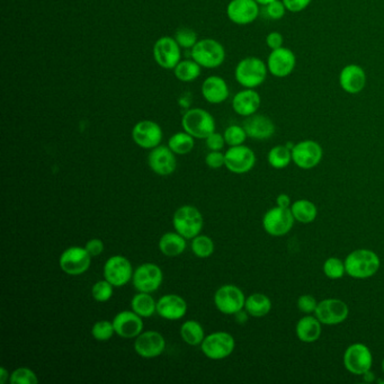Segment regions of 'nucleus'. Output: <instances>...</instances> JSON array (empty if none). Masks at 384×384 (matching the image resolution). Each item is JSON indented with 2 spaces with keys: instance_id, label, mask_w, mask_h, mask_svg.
<instances>
[{
  "instance_id": "54",
  "label": "nucleus",
  "mask_w": 384,
  "mask_h": 384,
  "mask_svg": "<svg viewBox=\"0 0 384 384\" xmlns=\"http://www.w3.org/2000/svg\"><path fill=\"white\" fill-rule=\"evenodd\" d=\"M256 1L260 3V6H266V5H269V3H272L275 0H256Z\"/></svg>"
},
{
  "instance_id": "33",
  "label": "nucleus",
  "mask_w": 384,
  "mask_h": 384,
  "mask_svg": "<svg viewBox=\"0 0 384 384\" xmlns=\"http://www.w3.org/2000/svg\"><path fill=\"white\" fill-rule=\"evenodd\" d=\"M291 212L293 214L294 220L301 222V223H311L315 221L318 214L317 206L308 200L295 201L291 205Z\"/></svg>"
},
{
  "instance_id": "8",
  "label": "nucleus",
  "mask_w": 384,
  "mask_h": 384,
  "mask_svg": "<svg viewBox=\"0 0 384 384\" xmlns=\"http://www.w3.org/2000/svg\"><path fill=\"white\" fill-rule=\"evenodd\" d=\"M246 297L240 289L236 285H222L214 294V304L220 313L234 316L244 309Z\"/></svg>"
},
{
  "instance_id": "31",
  "label": "nucleus",
  "mask_w": 384,
  "mask_h": 384,
  "mask_svg": "<svg viewBox=\"0 0 384 384\" xmlns=\"http://www.w3.org/2000/svg\"><path fill=\"white\" fill-rule=\"evenodd\" d=\"M131 309L142 318H150L157 313V302L150 293L139 292L132 297Z\"/></svg>"
},
{
  "instance_id": "20",
  "label": "nucleus",
  "mask_w": 384,
  "mask_h": 384,
  "mask_svg": "<svg viewBox=\"0 0 384 384\" xmlns=\"http://www.w3.org/2000/svg\"><path fill=\"white\" fill-rule=\"evenodd\" d=\"M166 350L163 335L155 330L142 331L135 341V353L142 359H151L160 357Z\"/></svg>"
},
{
  "instance_id": "52",
  "label": "nucleus",
  "mask_w": 384,
  "mask_h": 384,
  "mask_svg": "<svg viewBox=\"0 0 384 384\" xmlns=\"http://www.w3.org/2000/svg\"><path fill=\"white\" fill-rule=\"evenodd\" d=\"M10 372L7 371L6 368H1L0 369V384L6 383L10 380Z\"/></svg>"
},
{
  "instance_id": "5",
  "label": "nucleus",
  "mask_w": 384,
  "mask_h": 384,
  "mask_svg": "<svg viewBox=\"0 0 384 384\" xmlns=\"http://www.w3.org/2000/svg\"><path fill=\"white\" fill-rule=\"evenodd\" d=\"M204 220L200 210L195 206L183 205L172 216V225L186 239H193L202 231Z\"/></svg>"
},
{
  "instance_id": "2",
  "label": "nucleus",
  "mask_w": 384,
  "mask_h": 384,
  "mask_svg": "<svg viewBox=\"0 0 384 384\" xmlns=\"http://www.w3.org/2000/svg\"><path fill=\"white\" fill-rule=\"evenodd\" d=\"M345 269L350 278H369L380 269V258L370 249L354 250L345 260Z\"/></svg>"
},
{
  "instance_id": "41",
  "label": "nucleus",
  "mask_w": 384,
  "mask_h": 384,
  "mask_svg": "<svg viewBox=\"0 0 384 384\" xmlns=\"http://www.w3.org/2000/svg\"><path fill=\"white\" fill-rule=\"evenodd\" d=\"M10 382L12 384H38V375L28 368H19L10 374Z\"/></svg>"
},
{
  "instance_id": "27",
  "label": "nucleus",
  "mask_w": 384,
  "mask_h": 384,
  "mask_svg": "<svg viewBox=\"0 0 384 384\" xmlns=\"http://www.w3.org/2000/svg\"><path fill=\"white\" fill-rule=\"evenodd\" d=\"M242 126L247 132L248 137H251L255 140L271 139L276 131L274 122L269 119V116L257 114V113L246 117Z\"/></svg>"
},
{
  "instance_id": "45",
  "label": "nucleus",
  "mask_w": 384,
  "mask_h": 384,
  "mask_svg": "<svg viewBox=\"0 0 384 384\" xmlns=\"http://www.w3.org/2000/svg\"><path fill=\"white\" fill-rule=\"evenodd\" d=\"M318 303L316 299L313 297V295H309V294H306V295H301L297 300V308L303 313H306V315H310V313H315L318 306Z\"/></svg>"
},
{
  "instance_id": "44",
  "label": "nucleus",
  "mask_w": 384,
  "mask_h": 384,
  "mask_svg": "<svg viewBox=\"0 0 384 384\" xmlns=\"http://www.w3.org/2000/svg\"><path fill=\"white\" fill-rule=\"evenodd\" d=\"M264 7H265L266 15L269 16V19H273V21H280L284 17L285 14L288 12L284 3L282 0H275V1H272V3H269V5Z\"/></svg>"
},
{
  "instance_id": "29",
  "label": "nucleus",
  "mask_w": 384,
  "mask_h": 384,
  "mask_svg": "<svg viewBox=\"0 0 384 384\" xmlns=\"http://www.w3.org/2000/svg\"><path fill=\"white\" fill-rule=\"evenodd\" d=\"M186 238L183 237L179 232H167L160 238V251L167 257H177L184 253L186 249Z\"/></svg>"
},
{
  "instance_id": "15",
  "label": "nucleus",
  "mask_w": 384,
  "mask_h": 384,
  "mask_svg": "<svg viewBox=\"0 0 384 384\" xmlns=\"http://www.w3.org/2000/svg\"><path fill=\"white\" fill-rule=\"evenodd\" d=\"M260 3L256 0H230L227 5V17L236 25L253 24L260 16Z\"/></svg>"
},
{
  "instance_id": "42",
  "label": "nucleus",
  "mask_w": 384,
  "mask_h": 384,
  "mask_svg": "<svg viewBox=\"0 0 384 384\" xmlns=\"http://www.w3.org/2000/svg\"><path fill=\"white\" fill-rule=\"evenodd\" d=\"M324 273L330 280L341 278L343 274L346 273L345 262L338 260L336 257H331V258L326 260L325 264H324Z\"/></svg>"
},
{
  "instance_id": "1",
  "label": "nucleus",
  "mask_w": 384,
  "mask_h": 384,
  "mask_svg": "<svg viewBox=\"0 0 384 384\" xmlns=\"http://www.w3.org/2000/svg\"><path fill=\"white\" fill-rule=\"evenodd\" d=\"M269 68L264 60L257 56H246L234 68V79L241 87L256 89L266 82Z\"/></svg>"
},
{
  "instance_id": "40",
  "label": "nucleus",
  "mask_w": 384,
  "mask_h": 384,
  "mask_svg": "<svg viewBox=\"0 0 384 384\" xmlns=\"http://www.w3.org/2000/svg\"><path fill=\"white\" fill-rule=\"evenodd\" d=\"M114 334H115V329L113 326V321L110 322L107 320H100V321L95 322L93 328H91L93 337L98 341H110Z\"/></svg>"
},
{
  "instance_id": "43",
  "label": "nucleus",
  "mask_w": 384,
  "mask_h": 384,
  "mask_svg": "<svg viewBox=\"0 0 384 384\" xmlns=\"http://www.w3.org/2000/svg\"><path fill=\"white\" fill-rule=\"evenodd\" d=\"M174 38L181 49H192L199 41L196 32L190 27L179 28Z\"/></svg>"
},
{
  "instance_id": "25",
  "label": "nucleus",
  "mask_w": 384,
  "mask_h": 384,
  "mask_svg": "<svg viewBox=\"0 0 384 384\" xmlns=\"http://www.w3.org/2000/svg\"><path fill=\"white\" fill-rule=\"evenodd\" d=\"M201 93L207 103L219 105L228 100L230 96V88L225 79L220 76H210L202 84Z\"/></svg>"
},
{
  "instance_id": "53",
  "label": "nucleus",
  "mask_w": 384,
  "mask_h": 384,
  "mask_svg": "<svg viewBox=\"0 0 384 384\" xmlns=\"http://www.w3.org/2000/svg\"><path fill=\"white\" fill-rule=\"evenodd\" d=\"M247 315H248L247 311L245 313V311L240 310L239 313H236V315H234V318H236V320H237V321L239 322V324H245V322L247 321V318H248Z\"/></svg>"
},
{
  "instance_id": "38",
  "label": "nucleus",
  "mask_w": 384,
  "mask_h": 384,
  "mask_svg": "<svg viewBox=\"0 0 384 384\" xmlns=\"http://www.w3.org/2000/svg\"><path fill=\"white\" fill-rule=\"evenodd\" d=\"M223 137H225V144L230 147H234V146L244 144L245 141L247 140L248 135L244 126L234 124L225 128Z\"/></svg>"
},
{
  "instance_id": "14",
  "label": "nucleus",
  "mask_w": 384,
  "mask_h": 384,
  "mask_svg": "<svg viewBox=\"0 0 384 384\" xmlns=\"http://www.w3.org/2000/svg\"><path fill=\"white\" fill-rule=\"evenodd\" d=\"M269 72L275 78H286L297 67V56L289 47H282L271 51L266 61Z\"/></svg>"
},
{
  "instance_id": "4",
  "label": "nucleus",
  "mask_w": 384,
  "mask_h": 384,
  "mask_svg": "<svg viewBox=\"0 0 384 384\" xmlns=\"http://www.w3.org/2000/svg\"><path fill=\"white\" fill-rule=\"evenodd\" d=\"M181 126L185 132H188L195 139H204L216 131V120L211 113L195 107L190 109L184 113L181 117Z\"/></svg>"
},
{
  "instance_id": "13",
  "label": "nucleus",
  "mask_w": 384,
  "mask_h": 384,
  "mask_svg": "<svg viewBox=\"0 0 384 384\" xmlns=\"http://www.w3.org/2000/svg\"><path fill=\"white\" fill-rule=\"evenodd\" d=\"M132 140L142 149L151 150L161 144L163 137V128L151 120L139 121L132 128Z\"/></svg>"
},
{
  "instance_id": "48",
  "label": "nucleus",
  "mask_w": 384,
  "mask_h": 384,
  "mask_svg": "<svg viewBox=\"0 0 384 384\" xmlns=\"http://www.w3.org/2000/svg\"><path fill=\"white\" fill-rule=\"evenodd\" d=\"M290 13H301L311 5L313 0H282Z\"/></svg>"
},
{
  "instance_id": "24",
  "label": "nucleus",
  "mask_w": 384,
  "mask_h": 384,
  "mask_svg": "<svg viewBox=\"0 0 384 384\" xmlns=\"http://www.w3.org/2000/svg\"><path fill=\"white\" fill-rule=\"evenodd\" d=\"M232 110L236 114L242 117L256 114L262 105V97L255 89L244 88L234 95L231 102Z\"/></svg>"
},
{
  "instance_id": "37",
  "label": "nucleus",
  "mask_w": 384,
  "mask_h": 384,
  "mask_svg": "<svg viewBox=\"0 0 384 384\" xmlns=\"http://www.w3.org/2000/svg\"><path fill=\"white\" fill-rule=\"evenodd\" d=\"M191 248L194 255L199 258H209L212 256L216 249L212 239L202 234H199L192 239Z\"/></svg>"
},
{
  "instance_id": "3",
  "label": "nucleus",
  "mask_w": 384,
  "mask_h": 384,
  "mask_svg": "<svg viewBox=\"0 0 384 384\" xmlns=\"http://www.w3.org/2000/svg\"><path fill=\"white\" fill-rule=\"evenodd\" d=\"M192 59L202 68L216 69L225 61V49L214 38H201L191 49Z\"/></svg>"
},
{
  "instance_id": "28",
  "label": "nucleus",
  "mask_w": 384,
  "mask_h": 384,
  "mask_svg": "<svg viewBox=\"0 0 384 384\" xmlns=\"http://www.w3.org/2000/svg\"><path fill=\"white\" fill-rule=\"evenodd\" d=\"M297 336L303 343H315L321 336V322L317 317H303L297 322Z\"/></svg>"
},
{
  "instance_id": "51",
  "label": "nucleus",
  "mask_w": 384,
  "mask_h": 384,
  "mask_svg": "<svg viewBox=\"0 0 384 384\" xmlns=\"http://www.w3.org/2000/svg\"><path fill=\"white\" fill-rule=\"evenodd\" d=\"M276 203L278 206H281V207H284V209H290L291 205V199L286 194H280L278 199H276Z\"/></svg>"
},
{
  "instance_id": "49",
  "label": "nucleus",
  "mask_w": 384,
  "mask_h": 384,
  "mask_svg": "<svg viewBox=\"0 0 384 384\" xmlns=\"http://www.w3.org/2000/svg\"><path fill=\"white\" fill-rule=\"evenodd\" d=\"M266 45L271 51L284 47V36L280 32H271L266 36Z\"/></svg>"
},
{
  "instance_id": "22",
  "label": "nucleus",
  "mask_w": 384,
  "mask_h": 384,
  "mask_svg": "<svg viewBox=\"0 0 384 384\" xmlns=\"http://www.w3.org/2000/svg\"><path fill=\"white\" fill-rule=\"evenodd\" d=\"M176 153L167 146H158L148 155V165L155 174L159 176L172 175L177 168Z\"/></svg>"
},
{
  "instance_id": "10",
  "label": "nucleus",
  "mask_w": 384,
  "mask_h": 384,
  "mask_svg": "<svg viewBox=\"0 0 384 384\" xmlns=\"http://www.w3.org/2000/svg\"><path fill=\"white\" fill-rule=\"evenodd\" d=\"M60 269L66 274L78 276L87 272L91 265V256L86 248L72 246L67 248L59 260Z\"/></svg>"
},
{
  "instance_id": "50",
  "label": "nucleus",
  "mask_w": 384,
  "mask_h": 384,
  "mask_svg": "<svg viewBox=\"0 0 384 384\" xmlns=\"http://www.w3.org/2000/svg\"><path fill=\"white\" fill-rule=\"evenodd\" d=\"M84 248L91 257L100 256V253L104 251V242L98 238H93L86 242Z\"/></svg>"
},
{
  "instance_id": "17",
  "label": "nucleus",
  "mask_w": 384,
  "mask_h": 384,
  "mask_svg": "<svg viewBox=\"0 0 384 384\" xmlns=\"http://www.w3.org/2000/svg\"><path fill=\"white\" fill-rule=\"evenodd\" d=\"M225 166L234 174H246L256 163V155L247 146H234L229 148L225 153Z\"/></svg>"
},
{
  "instance_id": "32",
  "label": "nucleus",
  "mask_w": 384,
  "mask_h": 384,
  "mask_svg": "<svg viewBox=\"0 0 384 384\" xmlns=\"http://www.w3.org/2000/svg\"><path fill=\"white\" fill-rule=\"evenodd\" d=\"M202 67L194 59L181 60L174 68V75L181 82H192L201 76Z\"/></svg>"
},
{
  "instance_id": "39",
  "label": "nucleus",
  "mask_w": 384,
  "mask_h": 384,
  "mask_svg": "<svg viewBox=\"0 0 384 384\" xmlns=\"http://www.w3.org/2000/svg\"><path fill=\"white\" fill-rule=\"evenodd\" d=\"M113 286L110 282L106 281L105 278L102 281H98L93 285L91 288V297L95 301L100 303L107 302L111 300L113 295Z\"/></svg>"
},
{
  "instance_id": "16",
  "label": "nucleus",
  "mask_w": 384,
  "mask_h": 384,
  "mask_svg": "<svg viewBox=\"0 0 384 384\" xmlns=\"http://www.w3.org/2000/svg\"><path fill=\"white\" fill-rule=\"evenodd\" d=\"M293 223L294 216L291 209H284L281 206L269 210L262 218L264 230L274 237H282L288 234Z\"/></svg>"
},
{
  "instance_id": "9",
  "label": "nucleus",
  "mask_w": 384,
  "mask_h": 384,
  "mask_svg": "<svg viewBox=\"0 0 384 384\" xmlns=\"http://www.w3.org/2000/svg\"><path fill=\"white\" fill-rule=\"evenodd\" d=\"M153 59L160 68L174 70L181 60V47L175 38L163 36L157 40L153 49Z\"/></svg>"
},
{
  "instance_id": "30",
  "label": "nucleus",
  "mask_w": 384,
  "mask_h": 384,
  "mask_svg": "<svg viewBox=\"0 0 384 384\" xmlns=\"http://www.w3.org/2000/svg\"><path fill=\"white\" fill-rule=\"evenodd\" d=\"M245 309L248 315L255 318H262L269 315L272 309V302L265 294L253 293L246 299Z\"/></svg>"
},
{
  "instance_id": "46",
  "label": "nucleus",
  "mask_w": 384,
  "mask_h": 384,
  "mask_svg": "<svg viewBox=\"0 0 384 384\" xmlns=\"http://www.w3.org/2000/svg\"><path fill=\"white\" fill-rule=\"evenodd\" d=\"M205 144L206 147L209 148L211 151H221L227 144H225L223 135L214 131L206 137Z\"/></svg>"
},
{
  "instance_id": "19",
  "label": "nucleus",
  "mask_w": 384,
  "mask_h": 384,
  "mask_svg": "<svg viewBox=\"0 0 384 384\" xmlns=\"http://www.w3.org/2000/svg\"><path fill=\"white\" fill-rule=\"evenodd\" d=\"M368 76L363 67L350 63L341 69L338 76V84L346 94L359 95L366 87Z\"/></svg>"
},
{
  "instance_id": "11",
  "label": "nucleus",
  "mask_w": 384,
  "mask_h": 384,
  "mask_svg": "<svg viewBox=\"0 0 384 384\" xmlns=\"http://www.w3.org/2000/svg\"><path fill=\"white\" fill-rule=\"evenodd\" d=\"M133 273L131 262L122 255L110 257L104 265V278L114 288H122L128 284L133 278Z\"/></svg>"
},
{
  "instance_id": "47",
  "label": "nucleus",
  "mask_w": 384,
  "mask_h": 384,
  "mask_svg": "<svg viewBox=\"0 0 384 384\" xmlns=\"http://www.w3.org/2000/svg\"><path fill=\"white\" fill-rule=\"evenodd\" d=\"M205 163L211 169H220L225 163V153L221 151H211L205 157Z\"/></svg>"
},
{
  "instance_id": "6",
  "label": "nucleus",
  "mask_w": 384,
  "mask_h": 384,
  "mask_svg": "<svg viewBox=\"0 0 384 384\" xmlns=\"http://www.w3.org/2000/svg\"><path fill=\"white\" fill-rule=\"evenodd\" d=\"M236 341L232 335L225 331H216L204 338L201 343L202 353L212 361H221L234 353Z\"/></svg>"
},
{
  "instance_id": "7",
  "label": "nucleus",
  "mask_w": 384,
  "mask_h": 384,
  "mask_svg": "<svg viewBox=\"0 0 384 384\" xmlns=\"http://www.w3.org/2000/svg\"><path fill=\"white\" fill-rule=\"evenodd\" d=\"M163 271L153 262H144L137 266L132 278L135 290L144 293L156 292L163 284Z\"/></svg>"
},
{
  "instance_id": "23",
  "label": "nucleus",
  "mask_w": 384,
  "mask_h": 384,
  "mask_svg": "<svg viewBox=\"0 0 384 384\" xmlns=\"http://www.w3.org/2000/svg\"><path fill=\"white\" fill-rule=\"evenodd\" d=\"M113 326L115 329V334L125 339L137 338L144 330L142 317L139 316L135 311H121L113 319Z\"/></svg>"
},
{
  "instance_id": "34",
  "label": "nucleus",
  "mask_w": 384,
  "mask_h": 384,
  "mask_svg": "<svg viewBox=\"0 0 384 384\" xmlns=\"http://www.w3.org/2000/svg\"><path fill=\"white\" fill-rule=\"evenodd\" d=\"M181 337L190 346H197L204 341L205 334L200 322L196 320H188L181 325Z\"/></svg>"
},
{
  "instance_id": "35",
  "label": "nucleus",
  "mask_w": 384,
  "mask_h": 384,
  "mask_svg": "<svg viewBox=\"0 0 384 384\" xmlns=\"http://www.w3.org/2000/svg\"><path fill=\"white\" fill-rule=\"evenodd\" d=\"M195 137H192L188 132H177L169 137L168 147L172 149V153L176 155H188L193 150L195 146Z\"/></svg>"
},
{
  "instance_id": "18",
  "label": "nucleus",
  "mask_w": 384,
  "mask_h": 384,
  "mask_svg": "<svg viewBox=\"0 0 384 384\" xmlns=\"http://www.w3.org/2000/svg\"><path fill=\"white\" fill-rule=\"evenodd\" d=\"M322 156L321 146L313 140L301 141L292 149V161L301 169L315 168L321 161Z\"/></svg>"
},
{
  "instance_id": "55",
  "label": "nucleus",
  "mask_w": 384,
  "mask_h": 384,
  "mask_svg": "<svg viewBox=\"0 0 384 384\" xmlns=\"http://www.w3.org/2000/svg\"><path fill=\"white\" fill-rule=\"evenodd\" d=\"M382 370H383L384 372V359H383V362H382Z\"/></svg>"
},
{
  "instance_id": "26",
  "label": "nucleus",
  "mask_w": 384,
  "mask_h": 384,
  "mask_svg": "<svg viewBox=\"0 0 384 384\" xmlns=\"http://www.w3.org/2000/svg\"><path fill=\"white\" fill-rule=\"evenodd\" d=\"M188 313V303L177 294H166L157 302V313L166 320H179Z\"/></svg>"
},
{
  "instance_id": "36",
  "label": "nucleus",
  "mask_w": 384,
  "mask_h": 384,
  "mask_svg": "<svg viewBox=\"0 0 384 384\" xmlns=\"http://www.w3.org/2000/svg\"><path fill=\"white\" fill-rule=\"evenodd\" d=\"M267 159H269V163L272 166L273 168H286L292 161V150L286 147V144L285 146H281V144L275 146L269 150Z\"/></svg>"
},
{
  "instance_id": "21",
  "label": "nucleus",
  "mask_w": 384,
  "mask_h": 384,
  "mask_svg": "<svg viewBox=\"0 0 384 384\" xmlns=\"http://www.w3.org/2000/svg\"><path fill=\"white\" fill-rule=\"evenodd\" d=\"M350 309L346 303L338 299H326L318 303L315 315L324 325L334 326L346 320Z\"/></svg>"
},
{
  "instance_id": "12",
  "label": "nucleus",
  "mask_w": 384,
  "mask_h": 384,
  "mask_svg": "<svg viewBox=\"0 0 384 384\" xmlns=\"http://www.w3.org/2000/svg\"><path fill=\"white\" fill-rule=\"evenodd\" d=\"M373 364L371 350L364 343H353L343 354V365L355 375H364L371 371Z\"/></svg>"
}]
</instances>
